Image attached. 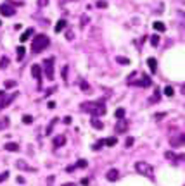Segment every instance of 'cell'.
<instances>
[{
	"instance_id": "cell-48",
	"label": "cell",
	"mask_w": 185,
	"mask_h": 186,
	"mask_svg": "<svg viewBox=\"0 0 185 186\" xmlns=\"http://www.w3.org/2000/svg\"><path fill=\"white\" fill-rule=\"evenodd\" d=\"M64 122H66V124H71V117H64Z\"/></svg>"
},
{
	"instance_id": "cell-32",
	"label": "cell",
	"mask_w": 185,
	"mask_h": 186,
	"mask_svg": "<svg viewBox=\"0 0 185 186\" xmlns=\"http://www.w3.org/2000/svg\"><path fill=\"white\" fill-rule=\"evenodd\" d=\"M95 5H97L99 9H106V7H107V2H106V0H99Z\"/></svg>"
},
{
	"instance_id": "cell-50",
	"label": "cell",
	"mask_w": 185,
	"mask_h": 186,
	"mask_svg": "<svg viewBox=\"0 0 185 186\" xmlns=\"http://www.w3.org/2000/svg\"><path fill=\"white\" fill-rule=\"evenodd\" d=\"M4 97H5V93H4V91H0V100L4 98Z\"/></svg>"
},
{
	"instance_id": "cell-18",
	"label": "cell",
	"mask_w": 185,
	"mask_h": 186,
	"mask_svg": "<svg viewBox=\"0 0 185 186\" xmlns=\"http://www.w3.org/2000/svg\"><path fill=\"white\" fill-rule=\"evenodd\" d=\"M116 143H118V138H114V136H111V138L104 140V145H106V147H114Z\"/></svg>"
},
{
	"instance_id": "cell-24",
	"label": "cell",
	"mask_w": 185,
	"mask_h": 186,
	"mask_svg": "<svg viewBox=\"0 0 185 186\" xmlns=\"http://www.w3.org/2000/svg\"><path fill=\"white\" fill-rule=\"evenodd\" d=\"M4 85H5V88H16V85H18V83L14 81V79H7Z\"/></svg>"
},
{
	"instance_id": "cell-40",
	"label": "cell",
	"mask_w": 185,
	"mask_h": 186,
	"mask_svg": "<svg viewBox=\"0 0 185 186\" xmlns=\"http://www.w3.org/2000/svg\"><path fill=\"white\" fill-rule=\"evenodd\" d=\"M88 22V16H83V19H81V21H80V24H81V26H85V24H87Z\"/></svg>"
},
{
	"instance_id": "cell-1",
	"label": "cell",
	"mask_w": 185,
	"mask_h": 186,
	"mask_svg": "<svg viewBox=\"0 0 185 186\" xmlns=\"http://www.w3.org/2000/svg\"><path fill=\"white\" fill-rule=\"evenodd\" d=\"M80 109H81L83 112H90L93 117H99V116H104V114H106V104H104V100L85 102V104L80 105Z\"/></svg>"
},
{
	"instance_id": "cell-46",
	"label": "cell",
	"mask_w": 185,
	"mask_h": 186,
	"mask_svg": "<svg viewBox=\"0 0 185 186\" xmlns=\"http://www.w3.org/2000/svg\"><path fill=\"white\" fill-rule=\"evenodd\" d=\"M47 107H49V109H54V107H56V102H49V104H47Z\"/></svg>"
},
{
	"instance_id": "cell-14",
	"label": "cell",
	"mask_w": 185,
	"mask_h": 186,
	"mask_svg": "<svg viewBox=\"0 0 185 186\" xmlns=\"http://www.w3.org/2000/svg\"><path fill=\"white\" fill-rule=\"evenodd\" d=\"M66 24H68V22L64 21V19H59L57 24H56V28H54V31H56V33H61V31L66 28Z\"/></svg>"
},
{
	"instance_id": "cell-7",
	"label": "cell",
	"mask_w": 185,
	"mask_h": 186,
	"mask_svg": "<svg viewBox=\"0 0 185 186\" xmlns=\"http://www.w3.org/2000/svg\"><path fill=\"white\" fill-rule=\"evenodd\" d=\"M170 143H171V147H183L185 145V134H180V136H175V138L170 140Z\"/></svg>"
},
{
	"instance_id": "cell-34",
	"label": "cell",
	"mask_w": 185,
	"mask_h": 186,
	"mask_svg": "<svg viewBox=\"0 0 185 186\" xmlns=\"http://www.w3.org/2000/svg\"><path fill=\"white\" fill-rule=\"evenodd\" d=\"M80 88H81L83 91H88V90H90V88H88V83H87V81H80Z\"/></svg>"
},
{
	"instance_id": "cell-23",
	"label": "cell",
	"mask_w": 185,
	"mask_h": 186,
	"mask_svg": "<svg viewBox=\"0 0 185 186\" xmlns=\"http://www.w3.org/2000/svg\"><path fill=\"white\" fill-rule=\"evenodd\" d=\"M18 61H23V57H24V53H26V50H24V47H18Z\"/></svg>"
},
{
	"instance_id": "cell-41",
	"label": "cell",
	"mask_w": 185,
	"mask_h": 186,
	"mask_svg": "<svg viewBox=\"0 0 185 186\" xmlns=\"http://www.w3.org/2000/svg\"><path fill=\"white\" fill-rule=\"evenodd\" d=\"M76 165H69V167H66V172H75Z\"/></svg>"
},
{
	"instance_id": "cell-12",
	"label": "cell",
	"mask_w": 185,
	"mask_h": 186,
	"mask_svg": "<svg viewBox=\"0 0 185 186\" xmlns=\"http://www.w3.org/2000/svg\"><path fill=\"white\" fill-rule=\"evenodd\" d=\"M16 167H18V169H23V171H30V172H35V169L30 167V165H28L24 160H18V162H16Z\"/></svg>"
},
{
	"instance_id": "cell-20",
	"label": "cell",
	"mask_w": 185,
	"mask_h": 186,
	"mask_svg": "<svg viewBox=\"0 0 185 186\" xmlns=\"http://www.w3.org/2000/svg\"><path fill=\"white\" fill-rule=\"evenodd\" d=\"M126 128H128V126H126V122L119 119L118 126H116V131H118V133H123V131H126Z\"/></svg>"
},
{
	"instance_id": "cell-9",
	"label": "cell",
	"mask_w": 185,
	"mask_h": 186,
	"mask_svg": "<svg viewBox=\"0 0 185 186\" xmlns=\"http://www.w3.org/2000/svg\"><path fill=\"white\" fill-rule=\"evenodd\" d=\"M31 76L42 83V67H40L38 64H33V65H31Z\"/></svg>"
},
{
	"instance_id": "cell-27",
	"label": "cell",
	"mask_w": 185,
	"mask_h": 186,
	"mask_svg": "<svg viewBox=\"0 0 185 186\" xmlns=\"http://www.w3.org/2000/svg\"><path fill=\"white\" fill-rule=\"evenodd\" d=\"M87 165H88V162H87V160H83V159H80L78 162H76V167H80V169L87 167Z\"/></svg>"
},
{
	"instance_id": "cell-45",
	"label": "cell",
	"mask_w": 185,
	"mask_h": 186,
	"mask_svg": "<svg viewBox=\"0 0 185 186\" xmlns=\"http://www.w3.org/2000/svg\"><path fill=\"white\" fill-rule=\"evenodd\" d=\"M164 116H166V114H163V112H159V114H156V119H163Z\"/></svg>"
},
{
	"instance_id": "cell-38",
	"label": "cell",
	"mask_w": 185,
	"mask_h": 186,
	"mask_svg": "<svg viewBox=\"0 0 185 186\" xmlns=\"http://www.w3.org/2000/svg\"><path fill=\"white\" fill-rule=\"evenodd\" d=\"M88 183H90V179H88V177H81L80 184H81V186H88Z\"/></svg>"
},
{
	"instance_id": "cell-10",
	"label": "cell",
	"mask_w": 185,
	"mask_h": 186,
	"mask_svg": "<svg viewBox=\"0 0 185 186\" xmlns=\"http://www.w3.org/2000/svg\"><path fill=\"white\" fill-rule=\"evenodd\" d=\"M52 143H54V148H61L66 143V136L64 134H57V136H54Z\"/></svg>"
},
{
	"instance_id": "cell-49",
	"label": "cell",
	"mask_w": 185,
	"mask_h": 186,
	"mask_svg": "<svg viewBox=\"0 0 185 186\" xmlns=\"http://www.w3.org/2000/svg\"><path fill=\"white\" fill-rule=\"evenodd\" d=\"M62 186H76L75 183H66V184H62Z\"/></svg>"
},
{
	"instance_id": "cell-43",
	"label": "cell",
	"mask_w": 185,
	"mask_h": 186,
	"mask_svg": "<svg viewBox=\"0 0 185 186\" xmlns=\"http://www.w3.org/2000/svg\"><path fill=\"white\" fill-rule=\"evenodd\" d=\"M7 176H9V172H4V174H0V183L4 181V179H5V177H7Z\"/></svg>"
},
{
	"instance_id": "cell-6",
	"label": "cell",
	"mask_w": 185,
	"mask_h": 186,
	"mask_svg": "<svg viewBox=\"0 0 185 186\" xmlns=\"http://www.w3.org/2000/svg\"><path fill=\"white\" fill-rule=\"evenodd\" d=\"M132 85H137V86H142V88H149L150 85H152V81H150V78L147 74H142L140 81H135V83H132Z\"/></svg>"
},
{
	"instance_id": "cell-37",
	"label": "cell",
	"mask_w": 185,
	"mask_h": 186,
	"mask_svg": "<svg viewBox=\"0 0 185 186\" xmlns=\"http://www.w3.org/2000/svg\"><path fill=\"white\" fill-rule=\"evenodd\" d=\"M164 157H166L168 160H173V159H175V153H173V152H166V153H164Z\"/></svg>"
},
{
	"instance_id": "cell-26",
	"label": "cell",
	"mask_w": 185,
	"mask_h": 186,
	"mask_svg": "<svg viewBox=\"0 0 185 186\" xmlns=\"http://www.w3.org/2000/svg\"><path fill=\"white\" fill-rule=\"evenodd\" d=\"M164 95H166V97H173V95H175V90H173L171 86H166V88H164Z\"/></svg>"
},
{
	"instance_id": "cell-3",
	"label": "cell",
	"mask_w": 185,
	"mask_h": 186,
	"mask_svg": "<svg viewBox=\"0 0 185 186\" xmlns=\"http://www.w3.org/2000/svg\"><path fill=\"white\" fill-rule=\"evenodd\" d=\"M135 171L138 174H142V176L152 177V171H154V167H152L150 164H147V162H137V164H135Z\"/></svg>"
},
{
	"instance_id": "cell-5",
	"label": "cell",
	"mask_w": 185,
	"mask_h": 186,
	"mask_svg": "<svg viewBox=\"0 0 185 186\" xmlns=\"http://www.w3.org/2000/svg\"><path fill=\"white\" fill-rule=\"evenodd\" d=\"M0 14L5 16V18H10V16L16 14V9H14L10 4H2V5H0Z\"/></svg>"
},
{
	"instance_id": "cell-28",
	"label": "cell",
	"mask_w": 185,
	"mask_h": 186,
	"mask_svg": "<svg viewBox=\"0 0 185 186\" xmlns=\"http://www.w3.org/2000/svg\"><path fill=\"white\" fill-rule=\"evenodd\" d=\"M7 65H9V59H7V57H2V61H0V69H4Z\"/></svg>"
},
{
	"instance_id": "cell-2",
	"label": "cell",
	"mask_w": 185,
	"mask_h": 186,
	"mask_svg": "<svg viewBox=\"0 0 185 186\" xmlns=\"http://www.w3.org/2000/svg\"><path fill=\"white\" fill-rule=\"evenodd\" d=\"M49 36L47 35H36L35 40L31 42V52L33 53H40V52H43L45 48L49 47Z\"/></svg>"
},
{
	"instance_id": "cell-22",
	"label": "cell",
	"mask_w": 185,
	"mask_h": 186,
	"mask_svg": "<svg viewBox=\"0 0 185 186\" xmlns=\"http://www.w3.org/2000/svg\"><path fill=\"white\" fill-rule=\"evenodd\" d=\"M125 114H126V112H125V109H121V107H119V109H116L114 116H116V119H123V117H125Z\"/></svg>"
},
{
	"instance_id": "cell-13",
	"label": "cell",
	"mask_w": 185,
	"mask_h": 186,
	"mask_svg": "<svg viewBox=\"0 0 185 186\" xmlns=\"http://www.w3.org/2000/svg\"><path fill=\"white\" fill-rule=\"evenodd\" d=\"M147 65H149L150 73H156V71H158V62H156L154 57H149V59H147Z\"/></svg>"
},
{
	"instance_id": "cell-42",
	"label": "cell",
	"mask_w": 185,
	"mask_h": 186,
	"mask_svg": "<svg viewBox=\"0 0 185 186\" xmlns=\"http://www.w3.org/2000/svg\"><path fill=\"white\" fill-rule=\"evenodd\" d=\"M16 181H18L19 184H23V183H24V177H23V176H18V177H16Z\"/></svg>"
},
{
	"instance_id": "cell-4",
	"label": "cell",
	"mask_w": 185,
	"mask_h": 186,
	"mask_svg": "<svg viewBox=\"0 0 185 186\" xmlns=\"http://www.w3.org/2000/svg\"><path fill=\"white\" fill-rule=\"evenodd\" d=\"M54 57H49L43 61V71H45V76L49 81H54Z\"/></svg>"
},
{
	"instance_id": "cell-36",
	"label": "cell",
	"mask_w": 185,
	"mask_h": 186,
	"mask_svg": "<svg viewBox=\"0 0 185 186\" xmlns=\"http://www.w3.org/2000/svg\"><path fill=\"white\" fill-rule=\"evenodd\" d=\"M62 79H64V81H68V65H64V67H62Z\"/></svg>"
},
{
	"instance_id": "cell-33",
	"label": "cell",
	"mask_w": 185,
	"mask_h": 186,
	"mask_svg": "<svg viewBox=\"0 0 185 186\" xmlns=\"http://www.w3.org/2000/svg\"><path fill=\"white\" fill-rule=\"evenodd\" d=\"M23 122H24V124H31V122H33V117L31 116H23Z\"/></svg>"
},
{
	"instance_id": "cell-44",
	"label": "cell",
	"mask_w": 185,
	"mask_h": 186,
	"mask_svg": "<svg viewBox=\"0 0 185 186\" xmlns=\"http://www.w3.org/2000/svg\"><path fill=\"white\" fill-rule=\"evenodd\" d=\"M47 4H49L47 0H38V5H42V7H43V5H47Z\"/></svg>"
},
{
	"instance_id": "cell-30",
	"label": "cell",
	"mask_w": 185,
	"mask_h": 186,
	"mask_svg": "<svg viewBox=\"0 0 185 186\" xmlns=\"http://www.w3.org/2000/svg\"><path fill=\"white\" fill-rule=\"evenodd\" d=\"M102 145H104V140H101V141H97L95 145H92V150H95V152H97V150H101V148H102Z\"/></svg>"
},
{
	"instance_id": "cell-11",
	"label": "cell",
	"mask_w": 185,
	"mask_h": 186,
	"mask_svg": "<svg viewBox=\"0 0 185 186\" xmlns=\"http://www.w3.org/2000/svg\"><path fill=\"white\" fill-rule=\"evenodd\" d=\"M107 179H109V181H118L119 179V171L118 169H109V172H107Z\"/></svg>"
},
{
	"instance_id": "cell-15",
	"label": "cell",
	"mask_w": 185,
	"mask_h": 186,
	"mask_svg": "<svg viewBox=\"0 0 185 186\" xmlns=\"http://www.w3.org/2000/svg\"><path fill=\"white\" fill-rule=\"evenodd\" d=\"M90 124L93 126V128H95V129L97 131H101L102 128H104V124H102V121H99L97 117H92V121H90Z\"/></svg>"
},
{
	"instance_id": "cell-8",
	"label": "cell",
	"mask_w": 185,
	"mask_h": 186,
	"mask_svg": "<svg viewBox=\"0 0 185 186\" xmlns=\"http://www.w3.org/2000/svg\"><path fill=\"white\" fill-rule=\"evenodd\" d=\"M16 97H18V93H12V95H9V97H4V98L0 100V110H2V109H5L7 105L12 104V100L16 98Z\"/></svg>"
},
{
	"instance_id": "cell-47",
	"label": "cell",
	"mask_w": 185,
	"mask_h": 186,
	"mask_svg": "<svg viewBox=\"0 0 185 186\" xmlns=\"http://www.w3.org/2000/svg\"><path fill=\"white\" fill-rule=\"evenodd\" d=\"M66 38H69V40H73V33H71V31H68V33H66Z\"/></svg>"
},
{
	"instance_id": "cell-31",
	"label": "cell",
	"mask_w": 185,
	"mask_h": 186,
	"mask_svg": "<svg viewBox=\"0 0 185 186\" xmlns=\"http://www.w3.org/2000/svg\"><path fill=\"white\" fill-rule=\"evenodd\" d=\"M56 122H57V119H52V121H50V124H49V128H47V131H45V133H47V134H50V133H52V128H54V124H56Z\"/></svg>"
},
{
	"instance_id": "cell-29",
	"label": "cell",
	"mask_w": 185,
	"mask_h": 186,
	"mask_svg": "<svg viewBox=\"0 0 185 186\" xmlns=\"http://www.w3.org/2000/svg\"><path fill=\"white\" fill-rule=\"evenodd\" d=\"M133 143H135V140H133L132 136H128V138H126V141H125V147H126V148H130V147H133Z\"/></svg>"
},
{
	"instance_id": "cell-21",
	"label": "cell",
	"mask_w": 185,
	"mask_h": 186,
	"mask_svg": "<svg viewBox=\"0 0 185 186\" xmlns=\"http://www.w3.org/2000/svg\"><path fill=\"white\" fill-rule=\"evenodd\" d=\"M159 98H161V93H159V90H156V91H154V95H152V98H150L149 102H150V104H158Z\"/></svg>"
},
{
	"instance_id": "cell-25",
	"label": "cell",
	"mask_w": 185,
	"mask_h": 186,
	"mask_svg": "<svg viewBox=\"0 0 185 186\" xmlns=\"http://www.w3.org/2000/svg\"><path fill=\"white\" fill-rule=\"evenodd\" d=\"M150 45H152V47H158V45H159V36L158 35L150 36Z\"/></svg>"
},
{
	"instance_id": "cell-17",
	"label": "cell",
	"mask_w": 185,
	"mask_h": 186,
	"mask_svg": "<svg viewBox=\"0 0 185 186\" xmlns=\"http://www.w3.org/2000/svg\"><path fill=\"white\" fill-rule=\"evenodd\" d=\"M152 28H154L156 31H159V33L166 31V26H164V22H161V21H156L154 24H152Z\"/></svg>"
},
{
	"instance_id": "cell-19",
	"label": "cell",
	"mask_w": 185,
	"mask_h": 186,
	"mask_svg": "<svg viewBox=\"0 0 185 186\" xmlns=\"http://www.w3.org/2000/svg\"><path fill=\"white\" fill-rule=\"evenodd\" d=\"M31 35H33V28H28V30H26V31H24V33L21 35V38H19V40H21V42H26V40L30 38Z\"/></svg>"
},
{
	"instance_id": "cell-39",
	"label": "cell",
	"mask_w": 185,
	"mask_h": 186,
	"mask_svg": "<svg viewBox=\"0 0 185 186\" xmlns=\"http://www.w3.org/2000/svg\"><path fill=\"white\" fill-rule=\"evenodd\" d=\"M7 124H9V119H7V117H5L4 121L0 122V129H2V128H5V126H7Z\"/></svg>"
},
{
	"instance_id": "cell-35",
	"label": "cell",
	"mask_w": 185,
	"mask_h": 186,
	"mask_svg": "<svg viewBox=\"0 0 185 186\" xmlns=\"http://www.w3.org/2000/svg\"><path fill=\"white\" fill-rule=\"evenodd\" d=\"M116 61H118L119 64H125V65H126V64H130V61H128L126 57H118V59H116Z\"/></svg>"
},
{
	"instance_id": "cell-16",
	"label": "cell",
	"mask_w": 185,
	"mask_h": 186,
	"mask_svg": "<svg viewBox=\"0 0 185 186\" xmlns=\"http://www.w3.org/2000/svg\"><path fill=\"white\" fill-rule=\"evenodd\" d=\"M5 150H9V152H18V150H19V145H18V143H14V141H9V143H5Z\"/></svg>"
},
{
	"instance_id": "cell-51",
	"label": "cell",
	"mask_w": 185,
	"mask_h": 186,
	"mask_svg": "<svg viewBox=\"0 0 185 186\" xmlns=\"http://www.w3.org/2000/svg\"><path fill=\"white\" fill-rule=\"evenodd\" d=\"M0 26H2V21H0Z\"/></svg>"
}]
</instances>
